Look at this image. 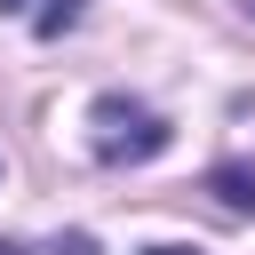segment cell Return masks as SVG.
I'll return each mask as SVG.
<instances>
[{
	"label": "cell",
	"mask_w": 255,
	"mask_h": 255,
	"mask_svg": "<svg viewBox=\"0 0 255 255\" xmlns=\"http://www.w3.org/2000/svg\"><path fill=\"white\" fill-rule=\"evenodd\" d=\"M88 120H96L88 151H96L104 167H143V159H159V151L175 143V128H167L151 104H135V96H96Z\"/></svg>",
	"instance_id": "1"
},
{
	"label": "cell",
	"mask_w": 255,
	"mask_h": 255,
	"mask_svg": "<svg viewBox=\"0 0 255 255\" xmlns=\"http://www.w3.org/2000/svg\"><path fill=\"white\" fill-rule=\"evenodd\" d=\"M207 191H215L231 215H255V167H247V159H223V167H207Z\"/></svg>",
	"instance_id": "2"
},
{
	"label": "cell",
	"mask_w": 255,
	"mask_h": 255,
	"mask_svg": "<svg viewBox=\"0 0 255 255\" xmlns=\"http://www.w3.org/2000/svg\"><path fill=\"white\" fill-rule=\"evenodd\" d=\"M80 16H88V0H48V8L32 16V32H40V40H64V32L80 24Z\"/></svg>",
	"instance_id": "3"
},
{
	"label": "cell",
	"mask_w": 255,
	"mask_h": 255,
	"mask_svg": "<svg viewBox=\"0 0 255 255\" xmlns=\"http://www.w3.org/2000/svg\"><path fill=\"white\" fill-rule=\"evenodd\" d=\"M48 255H104V247H96V239H88V231H64V239H56V247H48Z\"/></svg>",
	"instance_id": "4"
},
{
	"label": "cell",
	"mask_w": 255,
	"mask_h": 255,
	"mask_svg": "<svg viewBox=\"0 0 255 255\" xmlns=\"http://www.w3.org/2000/svg\"><path fill=\"white\" fill-rule=\"evenodd\" d=\"M143 255H199V247H167V239H159V247H143Z\"/></svg>",
	"instance_id": "5"
},
{
	"label": "cell",
	"mask_w": 255,
	"mask_h": 255,
	"mask_svg": "<svg viewBox=\"0 0 255 255\" xmlns=\"http://www.w3.org/2000/svg\"><path fill=\"white\" fill-rule=\"evenodd\" d=\"M24 8H32V0H0V16H24Z\"/></svg>",
	"instance_id": "6"
},
{
	"label": "cell",
	"mask_w": 255,
	"mask_h": 255,
	"mask_svg": "<svg viewBox=\"0 0 255 255\" xmlns=\"http://www.w3.org/2000/svg\"><path fill=\"white\" fill-rule=\"evenodd\" d=\"M0 255H24V247H16V239H0Z\"/></svg>",
	"instance_id": "7"
}]
</instances>
